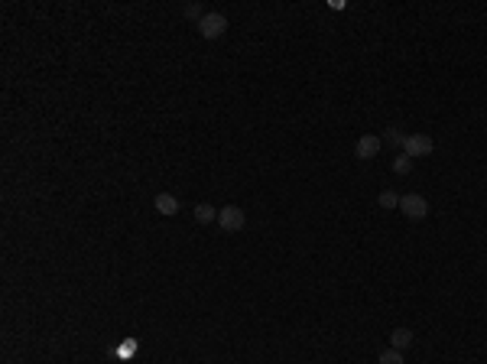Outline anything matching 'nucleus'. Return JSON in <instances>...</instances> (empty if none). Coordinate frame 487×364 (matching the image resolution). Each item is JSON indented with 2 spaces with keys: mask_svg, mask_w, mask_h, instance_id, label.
Returning <instances> with one entry per match:
<instances>
[{
  "mask_svg": "<svg viewBox=\"0 0 487 364\" xmlns=\"http://www.w3.org/2000/svg\"><path fill=\"white\" fill-rule=\"evenodd\" d=\"M400 212L406 215L410 221H423L425 215H429V202H425L423 195L410 192V195H403V199H400Z\"/></svg>",
  "mask_w": 487,
  "mask_h": 364,
  "instance_id": "20e7f679",
  "label": "nucleus"
},
{
  "mask_svg": "<svg viewBox=\"0 0 487 364\" xmlns=\"http://www.w3.org/2000/svg\"><path fill=\"white\" fill-rule=\"evenodd\" d=\"M218 225H221V231L234 234V231H244L247 215H244V208H238V205H225V208H218Z\"/></svg>",
  "mask_w": 487,
  "mask_h": 364,
  "instance_id": "f03ea898",
  "label": "nucleus"
},
{
  "mask_svg": "<svg viewBox=\"0 0 487 364\" xmlns=\"http://www.w3.org/2000/svg\"><path fill=\"white\" fill-rule=\"evenodd\" d=\"M410 345H412V332H410V328H393V332H390V348L406 352Z\"/></svg>",
  "mask_w": 487,
  "mask_h": 364,
  "instance_id": "0eeeda50",
  "label": "nucleus"
},
{
  "mask_svg": "<svg viewBox=\"0 0 487 364\" xmlns=\"http://www.w3.org/2000/svg\"><path fill=\"white\" fill-rule=\"evenodd\" d=\"M186 16H199V20H201L205 13H201V7H199V3H186Z\"/></svg>",
  "mask_w": 487,
  "mask_h": 364,
  "instance_id": "ddd939ff",
  "label": "nucleus"
},
{
  "mask_svg": "<svg viewBox=\"0 0 487 364\" xmlns=\"http://www.w3.org/2000/svg\"><path fill=\"white\" fill-rule=\"evenodd\" d=\"M432 150H436V140L429 137V134H406V140H403V153L406 156H432Z\"/></svg>",
  "mask_w": 487,
  "mask_h": 364,
  "instance_id": "7ed1b4c3",
  "label": "nucleus"
},
{
  "mask_svg": "<svg viewBox=\"0 0 487 364\" xmlns=\"http://www.w3.org/2000/svg\"><path fill=\"white\" fill-rule=\"evenodd\" d=\"M400 199H403V195H397L393 189H384V192L377 195V205H380L384 212H390V208H400Z\"/></svg>",
  "mask_w": 487,
  "mask_h": 364,
  "instance_id": "6e6552de",
  "label": "nucleus"
},
{
  "mask_svg": "<svg viewBox=\"0 0 487 364\" xmlns=\"http://www.w3.org/2000/svg\"><path fill=\"white\" fill-rule=\"evenodd\" d=\"M380 150H384V137H377V134H364L354 143V156L358 160H374V156H380Z\"/></svg>",
  "mask_w": 487,
  "mask_h": 364,
  "instance_id": "39448f33",
  "label": "nucleus"
},
{
  "mask_svg": "<svg viewBox=\"0 0 487 364\" xmlns=\"http://www.w3.org/2000/svg\"><path fill=\"white\" fill-rule=\"evenodd\" d=\"M153 208H156L160 215H166V218H173V215L179 212V199L169 195V192H160V195L153 199Z\"/></svg>",
  "mask_w": 487,
  "mask_h": 364,
  "instance_id": "423d86ee",
  "label": "nucleus"
},
{
  "mask_svg": "<svg viewBox=\"0 0 487 364\" xmlns=\"http://www.w3.org/2000/svg\"><path fill=\"white\" fill-rule=\"evenodd\" d=\"M393 173H397V176H406V173H412V156L400 153V156L393 160Z\"/></svg>",
  "mask_w": 487,
  "mask_h": 364,
  "instance_id": "9d476101",
  "label": "nucleus"
},
{
  "mask_svg": "<svg viewBox=\"0 0 487 364\" xmlns=\"http://www.w3.org/2000/svg\"><path fill=\"white\" fill-rule=\"evenodd\" d=\"M377 364H406V361H403V352H397V348H387V352H380Z\"/></svg>",
  "mask_w": 487,
  "mask_h": 364,
  "instance_id": "9b49d317",
  "label": "nucleus"
},
{
  "mask_svg": "<svg viewBox=\"0 0 487 364\" xmlns=\"http://www.w3.org/2000/svg\"><path fill=\"white\" fill-rule=\"evenodd\" d=\"M403 140H406V134H403L400 127H390L387 134H384V143H390V147H403Z\"/></svg>",
  "mask_w": 487,
  "mask_h": 364,
  "instance_id": "f8f14e48",
  "label": "nucleus"
},
{
  "mask_svg": "<svg viewBox=\"0 0 487 364\" xmlns=\"http://www.w3.org/2000/svg\"><path fill=\"white\" fill-rule=\"evenodd\" d=\"M199 33H201V39H221L227 33V16L225 13H205L199 20Z\"/></svg>",
  "mask_w": 487,
  "mask_h": 364,
  "instance_id": "f257e3e1",
  "label": "nucleus"
},
{
  "mask_svg": "<svg viewBox=\"0 0 487 364\" xmlns=\"http://www.w3.org/2000/svg\"><path fill=\"white\" fill-rule=\"evenodd\" d=\"M195 221L199 225H208V221H218V208H212V205H195Z\"/></svg>",
  "mask_w": 487,
  "mask_h": 364,
  "instance_id": "1a4fd4ad",
  "label": "nucleus"
}]
</instances>
